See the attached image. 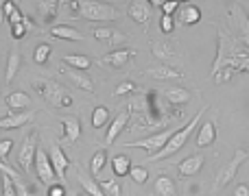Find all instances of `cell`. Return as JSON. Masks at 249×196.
Returning <instances> with one entry per match:
<instances>
[{"instance_id":"cell-1","label":"cell","mask_w":249,"mask_h":196,"mask_svg":"<svg viewBox=\"0 0 249 196\" xmlns=\"http://www.w3.org/2000/svg\"><path fill=\"white\" fill-rule=\"evenodd\" d=\"M216 31H219V52L212 64V77L223 68H230L234 72H249V48L236 35H230L221 26Z\"/></svg>"},{"instance_id":"cell-2","label":"cell","mask_w":249,"mask_h":196,"mask_svg":"<svg viewBox=\"0 0 249 196\" xmlns=\"http://www.w3.org/2000/svg\"><path fill=\"white\" fill-rule=\"evenodd\" d=\"M206 111H208V105H206V107H201V109H199L197 114H195V118L190 120V122L186 124V127L177 129V131L171 135V140L166 142V146H164V148L160 150V153L155 155V157H151L149 162H155V159H164V157H171V155H175L177 150H179L181 146H184L186 142H188L190 133H193V131H195V127H197V124L201 122V118H203V114H206Z\"/></svg>"},{"instance_id":"cell-3","label":"cell","mask_w":249,"mask_h":196,"mask_svg":"<svg viewBox=\"0 0 249 196\" xmlns=\"http://www.w3.org/2000/svg\"><path fill=\"white\" fill-rule=\"evenodd\" d=\"M35 92H39L42 98L51 107H70L72 105V96L59 85V83L51 81V79H33L31 81Z\"/></svg>"},{"instance_id":"cell-4","label":"cell","mask_w":249,"mask_h":196,"mask_svg":"<svg viewBox=\"0 0 249 196\" xmlns=\"http://www.w3.org/2000/svg\"><path fill=\"white\" fill-rule=\"evenodd\" d=\"M79 17L88 22H109V20H118L121 13L114 4L107 2H96V0H81L79 2Z\"/></svg>"},{"instance_id":"cell-5","label":"cell","mask_w":249,"mask_h":196,"mask_svg":"<svg viewBox=\"0 0 249 196\" xmlns=\"http://www.w3.org/2000/svg\"><path fill=\"white\" fill-rule=\"evenodd\" d=\"M177 129H166V131H158V133H153V135H149V137H142V140H133V142H127L124 146H129V148H144L146 153H149V157L146 159H151V157H155V155L160 153V150L166 146V142L171 140V135L175 133Z\"/></svg>"},{"instance_id":"cell-6","label":"cell","mask_w":249,"mask_h":196,"mask_svg":"<svg viewBox=\"0 0 249 196\" xmlns=\"http://www.w3.org/2000/svg\"><path fill=\"white\" fill-rule=\"evenodd\" d=\"M247 159V150L243 148H236V153H234V157L230 159L228 163H225L223 168L219 170V175H216V181H214V190H212V196L216 192H221V190L225 188V185H230V181H234V177H236L238 168H241V163Z\"/></svg>"},{"instance_id":"cell-7","label":"cell","mask_w":249,"mask_h":196,"mask_svg":"<svg viewBox=\"0 0 249 196\" xmlns=\"http://www.w3.org/2000/svg\"><path fill=\"white\" fill-rule=\"evenodd\" d=\"M37 131H31L29 135L24 137V142L20 144V148H18V155H16V162L18 166L22 168L24 172H31V168H33L35 163V153H37Z\"/></svg>"},{"instance_id":"cell-8","label":"cell","mask_w":249,"mask_h":196,"mask_svg":"<svg viewBox=\"0 0 249 196\" xmlns=\"http://www.w3.org/2000/svg\"><path fill=\"white\" fill-rule=\"evenodd\" d=\"M35 175H37V179L42 181L44 185H53L55 183V168H53L51 163V157H48V153L42 148V146H37V153H35Z\"/></svg>"},{"instance_id":"cell-9","label":"cell","mask_w":249,"mask_h":196,"mask_svg":"<svg viewBox=\"0 0 249 196\" xmlns=\"http://www.w3.org/2000/svg\"><path fill=\"white\" fill-rule=\"evenodd\" d=\"M230 17H232V22H234V31L238 33L236 37L249 48V16H247V11L241 7V4H232Z\"/></svg>"},{"instance_id":"cell-10","label":"cell","mask_w":249,"mask_h":196,"mask_svg":"<svg viewBox=\"0 0 249 196\" xmlns=\"http://www.w3.org/2000/svg\"><path fill=\"white\" fill-rule=\"evenodd\" d=\"M133 55H136L133 48H118V50H112L105 57H101V65H109L112 70L121 72V70L127 68V64L133 59Z\"/></svg>"},{"instance_id":"cell-11","label":"cell","mask_w":249,"mask_h":196,"mask_svg":"<svg viewBox=\"0 0 249 196\" xmlns=\"http://www.w3.org/2000/svg\"><path fill=\"white\" fill-rule=\"evenodd\" d=\"M151 11H153V7H151V2H146V0H133V2H129V7H127L129 17L142 26L149 24Z\"/></svg>"},{"instance_id":"cell-12","label":"cell","mask_w":249,"mask_h":196,"mask_svg":"<svg viewBox=\"0 0 249 196\" xmlns=\"http://www.w3.org/2000/svg\"><path fill=\"white\" fill-rule=\"evenodd\" d=\"M48 157H51V163H53V168H55L57 179L64 181L66 179V170H68V166H70V159L66 157V153L61 150V146L55 144V142H53L51 150H48Z\"/></svg>"},{"instance_id":"cell-13","label":"cell","mask_w":249,"mask_h":196,"mask_svg":"<svg viewBox=\"0 0 249 196\" xmlns=\"http://www.w3.org/2000/svg\"><path fill=\"white\" fill-rule=\"evenodd\" d=\"M146 77L155 79V81H179L181 77H184V72L177 68H173V65H149L146 68Z\"/></svg>"},{"instance_id":"cell-14","label":"cell","mask_w":249,"mask_h":196,"mask_svg":"<svg viewBox=\"0 0 249 196\" xmlns=\"http://www.w3.org/2000/svg\"><path fill=\"white\" fill-rule=\"evenodd\" d=\"M61 74H64L74 87H79V90L90 92V94L94 92V81H92L86 72H81V70H72V68H66L64 65V68H61Z\"/></svg>"},{"instance_id":"cell-15","label":"cell","mask_w":249,"mask_h":196,"mask_svg":"<svg viewBox=\"0 0 249 196\" xmlns=\"http://www.w3.org/2000/svg\"><path fill=\"white\" fill-rule=\"evenodd\" d=\"M203 163H206V157L195 153V155H190V157H186L184 162L177 163V172H179V177H195L201 172Z\"/></svg>"},{"instance_id":"cell-16","label":"cell","mask_w":249,"mask_h":196,"mask_svg":"<svg viewBox=\"0 0 249 196\" xmlns=\"http://www.w3.org/2000/svg\"><path fill=\"white\" fill-rule=\"evenodd\" d=\"M61 127H64V142L66 144H77V140L81 137V122L74 115H64L59 118Z\"/></svg>"},{"instance_id":"cell-17","label":"cell","mask_w":249,"mask_h":196,"mask_svg":"<svg viewBox=\"0 0 249 196\" xmlns=\"http://www.w3.org/2000/svg\"><path fill=\"white\" fill-rule=\"evenodd\" d=\"M162 96L166 98L171 105H175V107L177 105L184 107V105H188V102L193 100V92L186 90V87H164Z\"/></svg>"},{"instance_id":"cell-18","label":"cell","mask_w":249,"mask_h":196,"mask_svg":"<svg viewBox=\"0 0 249 196\" xmlns=\"http://www.w3.org/2000/svg\"><path fill=\"white\" fill-rule=\"evenodd\" d=\"M35 111H20V114H9L4 118H0V129H20L24 127L26 122L35 118Z\"/></svg>"},{"instance_id":"cell-19","label":"cell","mask_w":249,"mask_h":196,"mask_svg":"<svg viewBox=\"0 0 249 196\" xmlns=\"http://www.w3.org/2000/svg\"><path fill=\"white\" fill-rule=\"evenodd\" d=\"M92 35H94L99 42L112 44V46H116V44H123L124 42V33H123V31L109 29V26H96V29L92 31Z\"/></svg>"},{"instance_id":"cell-20","label":"cell","mask_w":249,"mask_h":196,"mask_svg":"<svg viewBox=\"0 0 249 196\" xmlns=\"http://www.w3.org/2000/svg\"><path fill=\"white\" fill-rule=\"evenodd\" d=\"M51 35L53 37H59V39H70V42H83V39H86V35H83L81 31L70 24H55L51 29Z\"/></svg>"},{"instance_id":"cell-21","label":"cell","mask_w":249,"mask_h":196,"mask_svg":"<svg viewBox=\"0 0 249 196\" xmlns=\"http://www.w3.org/2000/svg\"><path fill=\"white\" fill-rule=\"evenodd\" d=\"M151 50L153 55L158 57L160 61H171L177 57V48L173 42H166V39H160V42H153L151 44Z\"/></svg>"},{"instance_id":"cell-22","label":"cell","mask_w":249,"mask_h":196,"mask_svg":"<svg viewBox=\"0 0 249 196\" xmlns=\"http://www.w3.org/2000/svg\"><path fill=\"white\" fill-rule=\"evenodd\" d=\"M31 105H33V100H31V96L26 94V92H11V94L7 96V107L11 111H16V114L26 111Z\"/></svg>"},{"instance_id":"cell-23","label":"cell","mask_w":249,"mask_h":196,"mask_svg":"<svg viewBox=\"0 0 249 196\" xmlns=\"http://www.w3.org/2000/svg\"><path fill=\"white\" fill-rule=\"evenodd\" d=\"M129 118H131V115H129V111H121V114L116 115V120H114V122H109V129H107V133H105V142H107V146L112 144L118 135H121V131L127 127Z\"/></svg>"},{"instance_id":"cell-24","label":"cell","mask_w":249,"mask_h":196,"mask_svg":"<svg viewBox=\"0 0 249 196\" xmlns=\"http://www.w3.org/2000/svg\"><path fill=\"white\" fill-rule=\"evenodd\" d=\"M216 140V127H214V120H208V122L201 124L199 129V135H197V146L199 148H206V146H212Z\"/></svg>"},{"instance_id":"cell-25","label":"cell","mask_w":249,"mask_h":196,"mask_svg":"<svg viewBox=\"0 0 249 196\" xmlns=\"http://www.w3.org/2000/svg\"><path fill=\"white\" fill-rule=\"evenodd\" d=\"M153 192H155V196H177V185L171 177L160 175L158 179H155Z\"/></svg>"},{"instance_id":"cell-26","label":"cell","mask_w":249,"mask_h":196,"mask_svg":"<svg viewBox=\"0 0 249 196\" xmlns=\"http://www.w3.org/2000/svg\"><path fill=\"white\" fill-rule=\"evenodd\" d=\"M201 20V9L197 4H179V22L181 24H197Z\"/></svg>"},{"instance_id":"cell-27","label":"cell","mask_w":249,"mask_h":196,"mask_svg":"<svg viewBox=\"0 0 249 196\" xmlns=\"http://www.w3.org/2000/svg\"><path fill=\"white\" fill-rule=\"evenodd\" d=\"M20 65H22V55L18 50L9 52V59H7V72H4V81L11 83L16 79V74L20 72Z\"/></svg>"},{"instance_id":"cell-28","label":"cell","mask_w":249,"mask_h":196,"mask_svg":"<svg viewBox=\"0 0 249 196\" xmlns=\"http://www.w3.org/2000/svg\"><path fill=\"white\" fill-rule=\"evenodd\" d=\"M112 170L116 177H127L131 172V159L127 155H114L112 157Z\"/></svg>"},{"instance_id":"cell-29","label":"cell","mask_w":249,"mask_h":196,"mask_svg":"<svg viewBox=\"0 0 249 196\" xmlns=\"http://www.w3.org/2000/svg\"><path fill=\"white\" fill-rule=\"evenodd\" d=\"M35 9L42 13V20H44V22H51L53 17L57 16L59 2H57V0H42V2H37V7H35Z\"/></svg>"},{"instance_id":"cell-30","label":"cell","mask_w":249,"mask_h":196,"mask_svg":"<svg viewBox=\"0 0 249 196\" xmlns=\"http://www.w3.org/2000/svg\"><path fill=\"white\" fill-rule=\"evenodd\" d=\"M64 64L70 65L72 70H81L83 72V70L90 68L92 61H90V57L88 55H64Z\"/></svg>"},{"instance_id":"cell-31","label":"cell","mask_w":249,"mask_h":196,"mask_svg":"<svg viewBox=\"0 0 249 196\" xmlns=\"http://www.w3.org/2000/svg\"><path fill=\"white\" fill-rule=\"evenodd\" d=\"M79 183H81V188L86 190V194H88V196H105V194H103V190H101V185L96 183L94 179H90L88 175H83L81 170H79Z\"/></svg>"},{"instance_id":"cell-32","label":"cell","mask_w":249,"mask_h":196,"mask_svg":"<svg viewBox=\"0 0 249 196\" xmlns=\"http://www.w3.org/2000/svg\"><path fill=\"white\" fill-rule=\"evenodd\" d=\"M107 122H109V109L107 107H103V105H96L94 111H92V127L103 129Z\"/></svg>"},{"instance_id":"cell-33","label":"cell","mask_w":249,"mask_h":196,"mask_svg":"<svg viewBox=\"0 0 249 196\" xmlns=\"http://www.w3.org/2000/svg\"><path fill=\"white\" fill-rule=\"evenodd\" d=\"M51 52H53V48H51V44H37L35 46V50H33V61L37 65H44L48 59H51Z\"/></svg>"},{"instance_id":"cell-34","label":"cell","mask_w":249,"mask_h":196,"mask_svg":"<svg viewBox=\"0 0 249 196\" xmlns=\"http://www.w3.org/2000/svg\"><path fill=\"white\" fill-rule=\"evenodd\" d=\"M105 162H107V150H105V148H99L94 155H92V162H90L92 175H101V170H103Z\"/></svg>"},{"instance_id":"cell-35","label":"cell","mask_w":249,"mask_h":196,"mask_svg":"<svg viewBox=\"0 0 249 196\" xmlns=\"http://www.w3.org/2000/svg\"><path fill=\"white\" fill-rule=\"evenodd\" d=\"M129 177H131L136 183L144 185L146 179H149V172H146V168H142V166H131V172H129Z\"/></svg>"},{"instance_id":"cell-36","label":"cell","mask_w":249,"mask_h":196,"mask_svg":"<svg viewBox=\"0 0 249 196\" xmlns=\"http://www.w3.org/2000/svg\"><path fill=\"white\" fill-rule=\"evenodd\" d=\"M101 190H103L105 196H121V192H123L121 185H118L116 181H112V179H109V181H103V183H101Z\"/></svg>"},{"instance_id":"cell-37","label":"cell","mask_w":249,"mask_h":196,"mask_svg":"<svg viewBox=\"0 0 249 196\" xmlns=\"http://www.w3.org/2000/svg\"><path fill=\"white\" fill-rule=\"evenodd\" d=\"M160 31H162L164 35H171L173 31H175V17L173 16H162L160 17Z\"/></svg>"},{"instance_id":"cell-38","label":"cell","mask_w":249,"mask_h":196,"mask_svg":"<svg viewBox=\"0 0 249 196\" xmlns=\"http://www.w3.org/2000/svg\"><path fill=\"white\" fill-rule=\"evenodd\" d=\"M0 183H2V196H18V192H16V185H13V181L9 179L7 175L0 177Z\"/></svg>"},{"instance_id":"cell-39","label":"cell","mask_w":249,"mask_h":196,"mask_svg":"<svg viewBox=\"0 0 249 196\" xmlns=\"http://www.w3.org/2000/svg\"><path fill=\"white\" fill-rule=\"evenodd\" d=\"M232 77H234V70L223 68V70H219V72L214 74V83H219V85H223V83L232 81Z\"/></svg>"},{"instance_id":"cell-40","label":"cell","mask_w":249,"mask_h":196,"mask_svg":"<svg viewBox=\"0 0 249 196\" xmlns=\"http://www.w3.org/2000/svg\"><path fill=\"white\" fill-rule=\"evenodd\" d=\"M131 92H136V83L133 81H123L121 85L114 90V96H123V94H131Z\"/></svg>"},{"instance_id":"cell-41","label":"cell","mask_w":249,"mask_h":196,"mask_svg":"<svg viewBox=\"0 0 249 196\" xmlns=\"http://www.w3.org/2000/svg\"><path fill=\"white\" fill-rule=\"evenodd\" d=\"M11 148H13V140L11 137H4V140H0V157H7L9 153H11Z\"/></svg>"},{"instance_id":"cell-42","label":"cell","mask_w":249,"mask_h":196,"mask_svg":"<svg viewBox=\"0 0 249 196\" xmlns=\"http://www.w3.org/2000/svg\"><path fill=\"white\" fill-rule=\"evenodd\" d=\"M26 35V22H22V24H13L11 26V37L13 39H22Z\"/></svg>"},{"instance_id":"cell-43","label":"cell","mask_w":249,"mask_h":196,"mask_svg":"<svg viewBox=\"0 0 249 196\" xmlns=\"http://www.w3.org/2000/svg\"><path fill=\"white\" fill-rule=\"evenodd\" d=\"M164 11V16H173V11H177L179 9V2L177 0H171V2H162V7H160Z\"/></svg>"},{"instance_id":"cell-44","label":"cell","mask_w":249,"mask_h":196,"mask_svg":"<svg viewBox=\"0 0 249 196\" xmlns=\"http://www.w3.org/2000/svg\"><path fill=\"white\" fill-rule=\"evenodd\" d=\"M48 196H66L64 183H53V185H48Z\"/></svg>"},{"instance_id":"cell-45","label":"cell","mask_w":249,"mask_h":196,"mask_svg":"<svg viewBox=\"0 0 249 196\" xmlns=\"http://www.w3.org/2000/svg\"><path fill=\"white\" fill-rule=\"evenodd\" d=\"M9 22H11V26L13 24H22V22H26V17L22 16V11H18V9H16V11L9 16Z\"/></svg>"},{"instance_id":"cell-46","label":"cell","mask_w":249,"mask_h":196,"mask_svg":"<svg viewBox=\"0 0 249 196\" xmlns=\"http://www.w3.org/2000/svg\"><path fill=\"white\" fill-rule=\"evenodd\" d=\"M234 196H249V188H247V183L236 185V190H234Z\"/></svg>"},{"instance_id":"cell-47","label":"cell","mask_w":249,"mask_h":196,"mask_svg":"<svg viewBox=\"0 0 249 196\" xmlns=\"http://www.w3.org/2000/svg\"><path fill=\"white\" fill-rule=\"evenodd\" d=\"M2 11H4V17H9L13 11H16V4H13V2H4L2 4Z\"/></svg>"},{"instance_id":"cell-48","label":"cell","mask_w":249,"mask_h":196,"mask_svg":"<svg viewBox=\"0 0 249 196\" xmlns=\"http://www.w3.org/2000/svg\"><path fill=\"white\" fill-rule=\"evenodd\" d=\"M0 94H2V90H0Z\"/></svg>"}]
</instances>
